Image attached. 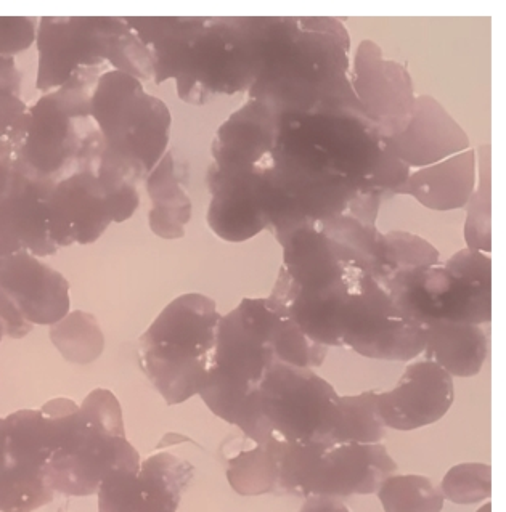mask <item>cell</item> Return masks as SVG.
Masks as SVG:
<instances>
[{
  "mask_svg": "<svg viewBox=\"0 0 506 512\" xmlns=\"http://www.w3.org/2000/svg\"><path fill=\"white\" fill-rule=\"evenodd\" d=\"M258 76L249 100L277 110L360 105L351 86L349 36L336 18H253Z\"/></svg>",
  "mask_w": 506,
  "mask_h": 512,
  "instance_id": "cell-1",
  "label": "cell"
},
{
  "mask_svg": "<svg viewBox=\"0 0 506 512\" xmlns=\"http://www.w3.org/2000/svg\"><path fill=\"white\" fill-rule=\"evenodd\" d=\"M277 310L269 297H245L221 318L208 381L200 397L225 423L246 439L264 443L272 437L258 405V389L270 366L278 362L272 347Z\"/></svg>",
  "mask_w": 506,
  "mask_h": 512,
  "instance_id": "cell-2",
  "label": "cell"
},
{
  "mask_svg": "<svg viewBox=\"0 0 506 512\" xmlns=\"http://www.w3.org/2000/svg\"><path fill=\"white\" fill-rule=\"evenodd\" d=\"M139 469V453L127 442L113 395L95 391L81 408L70 403L63 415L60 445L45 466V479L54 492L94 495L111 472Z\"/></svg>",
  "mask_w": 506,
  "mask_h": 512,
  "instance_id": "cell-3",
  "label": "cell"
},
{
  "mask_svg": "<svg viewBox=\"0 0 506 512\" xmlns=\"http://www.w3.org/2000/svg\"><path fill=\"white\" fill-rule=\"evenodd\" d=\"M221 318L213 299L187 294L172 302L145 334L142 368L168 405L205 389Z\"/></svg>",
  "mask_w": 506,
  "mask_h": 512,
  "instance_id": "cell-4",
  "label": "cell"
},
{
  "mask_svg": "<svg viewBox=\"0 0 506 512\" xmlns=\"http://www.w3.org/2000/svg\"><path fill=\"white\" fill-rule=\"evenodd\" d=\"M277 466V490L294 496L372 495L397 471L383 443H288L267 440Z\"/></svg>",
  "mask_w": 506,
  "mask_h": 512,
  "instance_id": "cell-5",
  "label": "cell"
},
{
  "mask_svg": "<svg viewBox=\"0 0 506 512\" xmlns=\"http://www.w3.org/2000/svg\"><path fill=\"white\" fill-rule=\"evenodd\" d=\"M384 281L397 307L425 325L492 320V259L484 252L462 249L444 264Z\"/></svg>",
  "mask_w": 506,
  "mask_h": 512,
  "instance_id": "cell-6",
  "label": "cell"
},
{
  "mask_svg": "<svg viewBox=\"0 0 506 512\" xmlns=\"http://www.w3.org/2000/svg\"><path fill=\"white\" fill-rule=\"evenodd\" d=\"M70 400H54L50 411H18L0 419V512H33L54 500L45 466L62 439Z\"/></svg>",
  "mask_w": 506,
  "mask_h": 512,
  "instance_id": "cell-7",
  "label": "cell"
},
{
  "mask_svg": "<svg viewBox=\"0 0 506 512\" xmlns=\"http://www.w3.org/2000/svg\"><path fill=\"white\" fill-rule=\"evenodd\" d=\"M270 434L288 443H330L339 416V394L311 368L275 362L258 389Z\"/></svg>",
  "mask_w": 506,
  "mask_h": 512,
  "instance_id": "cell-8",
  "label": "cell"
},
{
  "mask_svg": "<svg viewBox=\"0 0 506 512\" xmlns=\"http://www.w3.org/2000/svg\"><path fill=\"white\" fill-rule=\"evenodd\" d=\"M351 86L381 137L394 139L409 127L415 113V92L407 65L384 60L373 41H362L351 66Z\"/></svg>",
  "mask_w": 506,
  "mask_h": 512,
  "instance_id": "cell-9",
  "label": "cell"
},
{
  "mask_svg": "<svg viewBox=\"0 0 506 512\" xmlns=\"http://www.w3.org/2000/svg\"><path fill=\"white\" fill-rule=\"evenodd\" d=\"M195 468L171 453L143 461L139 471L111 472L98 487V512H176Z\"/></svg>",
  "mask_w": 506,
  "mask_h": 512,
  "instance_id": "cell-10",
  "label": "cell"
},
{
  "mask_svg": "<svg viewBox=\"0 0 506 512\" xmlns=\"http://www.w3.org/2000/svg\"><path fill=\"white\" fill-rule=\"evenodd\" d=\"M455 400L453 378L436 363H410L396 387L376 394V407L384 427L415 431L441 421Z\"/></svg>",
  "mask_w": 506,
  "mask_h": 512,
  "instance_id": "cell-11",
  "label": "cell"
},
{
  "mask_svg": "<svg viewBox=\"0 0 506 512\" xmlns=\"http://www.w3.org/2000/svg\"><path fill=\"white\" fill-rule=\"evenodd\" d=\"M388 140L394 155L410 169L433 166L470 150V137L431 95H420L409 127Z\"/></svg>",
  "mask_w": 506,
  "mask_h": 512,
  "instance_id": "cell-12",
  "label": "cell"
},
{
  "mask_svg": "<svg viewBox=\"0 0 506 512\" xmlns=\"http://www.w3.org/2000/svg\"><path fill=\"white\" fill-rule=\"evenodd\" d=\"M476 151L466 150L433 166L413 169L399 195H410L433 211L465 208L476 187Z\"/></svg>",
  "mask_w": 506,
  "mask_h": 512,
  "instance_id": "cell-13",
  "label": "cell"
},
{
  "mask_svg": "<svg viewBox=\"0 0 506 512\" xmlns=\"http://www.w3.org/2000/svg\"><path fill=\"white\" fill-rule=\"evenodd\" d=\"M489 354V338L484 328L465 323L429 322L425 360L441 366L457 378H473L481 373Z\"/></svg>",
  "mask_w": 506,
  "mask_h": 512,
  "instance_id": "cell-14",
  "label": "cell"
},
{
  "mask_svg": "<svg viewBox=\"0 0 506 512\" xmlns=\"http://www.w3.org/2000/svg\"><path fill=\"white\" fill-rule=\"evenodd\" d=\"M376 391L339 397V416L330 443H381L386 427L376 407Z\"/></svg>",
  "mask_w": 506,
  "mask_h": 512,
  "instance_id": "cell-15",
  "label": "cell"
},
{
  "mask_svg": "<svg viewBox=\"0 0 506 512\" xmlns=\"http://www.w3.org/2000/svg\"><path fill=\"white\" fill-rule=\"evenodd\" d=\"M227 480L241 496H259L277 490V466L267 442H253L227 461Z\"/></svg>",
  "mask_w": 506,
  "mask_h": 512,
  "instance_id": "cell-16",
  "label": "cell"
},
{
  "mask_svg": "<svg viewBox=\"0 0 506 512\" xmlns=\"http://www.w3.org/2000/svg\"><path fill=\"white\" fill-rule=\"evenodd\" d=\"M384 512H441L444 496L425 476H389L376 492Z\"/></svg>",
  "mask_w": 506,
  "mask_h": 512,
  "instance_id": "cell-17",
  "label": "cell"
},
{
  "mask_svg": "<svg viewBox=\"0 0 506 512\" xmlns=\"http://www.w3.org/2000/svg\"><path fill=\"white\" fill-rule=\"evenodd\" d=\"M479 179H476L473 195L466 203L465 241L471 251L490 254L492 251V225H490V203H492V185H490V145L479 148Z\"/></svg>",
  "mask_w": 506,
  "mask_h": 512,
  "instance_id": "cell-18",
  "label": "cell"
},
{
  "mask_svg": "<svg viewBox=\"0 0 506 512\" xmlns=\"http://www.w3.org/2000/svg\"><path fill=\"white\" fill-rule=\"evenodd\" d=\"M383 264L380 277L383 280L400 273L429 269L439 264V251L421 236L409 232L383 233Z\"/></svg>",
  "mask_w": 506,
  "mask_h": 512,
  "instance_id": "cell-19",
  "label": "cell"
},
{
  "mask_svg": "<svg viewBox=\"0 0 506 512\" xmlns=\"http://www.w3.org/2000/svg\"><path fill=\"white\" fill-rule=\"evenodd\" d=\"M444 500L455 504H476L492 496V468L489 464L463 463L453 466L442 479Z\"/></svg>",
  "mask_w": 506,
  "mask_h": 512,
  "instance_id": "cell-20",
  "label": "cell"
},
{
  "mask_svg": "<svg viewBox=\"0 0 506 512\" xmlns=\"http://www.w3.org/2000/svg\"><path fill=\"white\" fill-rule=\"evenodd\" d=\"M299 512H351L346 504L333 496H309Z\"/></svg>",
  "mask_w": 506,
  "mask_h": 512,
  "instance_id": "cell-21",
  "label": "cell"
},
{
  "mask_svg": "<svg viewBox=\"0 0 506 512\" xmlns=\"http://www.w3.org/2000/svg\"><path fill=\"white\" fill-rule=\"evenodd\" d=\"M478 512H492V504L487 503L484 508L479 509Z\"/></svg>",
  "mask_w": 506,
  "mask_h": 512,
  "instance_id": "cell-22",
  "label": "cell"
}]
</instances>
